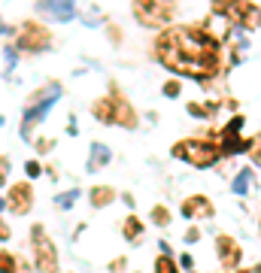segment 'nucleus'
Returning <instances> with one entry per match:
<instances>
[{"instance_id":"f257e3e1","label":"nucleus","mask_w":261,"mask_h":273,"mask_svg":"<svg viewBox=\"0 0 261 273\" xmlns=\"http://www.w3.org/2000/svg\"><path fill=\"white\" fill-rule=\"evenodd\" d=\"M155 58L167 70L198 82L213 79L222 70L219 40H213L204 27H167L155 40Z\"/></svg>"},{"instance_id":"f03ea898","label":"nucleus","mask_w":261,"mask_h":273,"mask_svg":"<svg viewBox=\"0 0 261 273\" xmlns=\"http://www.w3.org/2000/svg\"><path fill=\"white\" fill-rule=\"evenodd\" d=\"M170 155H173V158H179V161H189V164H192V167H198V170H207V167H213V164L222 158L219 143H213L210 137L179 140V143H173Z\"/></svg>"},{"instance_id":"7ed1b4c3","label":"nucleus","mask_w":261,"mask_h":273,"mask_svg":"<svg viewBox=\"0 0 261 273\" xmlns=\"http://www.w3.org/2000/svg\"><path fill=\"white\" fill-rule=\"evenodd\" d=\"M58 100H61V85H58V82H52V85H46L43 91L33 94L30 106L24 109V122H21V137H24V140H30V125L43 122V115H46Z\"/></svg>"},{"instance_id":"20e7f679","label":"nucleus","mask_w":261,"mask_h":273,"mask_svg":"<svg viewBox=\"0 0 261 273\" xmlns=\"http://www.w3.org/2000/svg\"><path fill=\"white\" fill-rule=\"evenodd\" d=\"M30 246H33V264H36V270L55 273V267H58V246L49 240V234H46L43 225H33L30 228Z\"/></svg>"},{"instance_id":"39448f33","label":"nucleus","mask_w":261,"mask_h":273,"mask_svg":"<svg viewBox=\"0 0 261 273\" xmlns=\"http://www.w3.org/2000/svg\"><path fill=\"white\" fill-rule=\"evenodd\" d=\"M176 0H134V15L143 24H164L173 18Z\"/></svg>"},{"instance_id":"423d86ee","label":"nucleus","mask_w":261,"mask_h":273,"mask_svg":"<svg viewBox=\"0 0 261 273\" xmlns=\"http://www.w3.org/2000/svg\"><path fill=\"white\" fill-rule=\"evenodd\" d=\"M6 207H9L12 216H27V213L33 210V188H30V182H15V185H9Z\"/></svg>"},{"instance_id":"0eeeda50","label":"nucleus","mask_w":261,"mask_h":273,"mask_svg":"<svg viewBox=\"0 0 261 273\" xmlns=\"http://www.w3.org/2000/svg\"><path fill=\"white\" fill-rule=\"evenodd\" d=\"M49 43H52V36H49V30H46L43 24H36V21H27V24L21 27L18 46H21L24 52H43V49H49Z\"/></svg>"},{"instance_id":"6e6552de","label":"nucleus","mask_w":261,"mask_h":273,"mask_svg":"<svg viewBox=\"0 0 261 273\" xmlns=\"http://www.w3.org/2000/svg\"><path fill=\"white\" fill-rule=\"evenodd\" d=\"M216 255H219V264H222L225 270H234V267L240 264V258H243V249H240V243H237L234 237L219 234V237H216Z\"/></svg>"},{"instance_id":"1a4fd4ad","label":"nucleus","mask_w":261,"mask_h":273,"mask_svg":"<svg viewBox=\"0 0 261 273\" xmlns=\"http://www.w3.org/2000/svg\"><path fill=\"white\" fill-rule=\"evenodd\" d=\"M179 210H182V216H185V219H213V216H216L213 201H210V198H204V194H192V198H185Z\"/></svg>"},{"instance_id":"9d476101","label":"nucleus","mask_w":261,"mask_h":273,"mask_svg":"<svg viewBox=\"0 0 261 273\" xmlns=\"http://www.w3.org/2000/svg\"><path fill=\"white\" fill-rule=\"evenodd\" d=\"M113 125H122V128H128V131H134L140 122H137V109L125 100V97H119V94H113Z\"/></svg>"},{"instance_id":"9b49d317","label":"nucleus","mask_w":261,"mask_h":273,"mask_svg":"<svg viewBox=\"0 0 261 273\" xmlns=\"http://www.w3.org/2000/svg\"><path fill=\"white\" fill-rule=\"evenodd\" d=\"M219 152H222V155H240V152H249V140H243V137H237V134L222 131Z\"/></svg>"},{"instance_id":"f8f14e48","label":"nucleus","mask_w":261,"mask_h":273,"mask_svg":"<svg viewBox=\"0 0 261 273\" xmlns=\"http://www.w3.org/2000/svg\"><path fill=\"white\" fill-rule=\"evenodd\" d=\"M88 201H91L94 210H103V207H109V204L116 201V188H109V185H94V188L88 191Z\"/></svg>"},{"instance_id":"ddd939ff","label":"nucleus","mask_w":261,"mask_h":273,"mask_svg":"<svg viewBox=\"0 0 261 273\" xmlns=\"http://www.w3.org/2000/svg\"><path fill=\"white\" fill-rule=\"evenodd\" d=\"M91 115H94L100 125H113V94L94 100V103H91Z\"/></svg>"},{"instance_id":"4468645a","label":"nucleus","mask_w":261,"mask_h":273,"mask_svg":"<svg viewBox=\"0 0 261 273\" xmlns=\"http://www.w3.org/2000/svg\"><path fill=\"white\" fill-rule=\"evenodd\" d=\"M109 149L103 146V143H91V158H88V170L94 173V170H103L106 164H109Z\"/></svg>"},{"instance_id":"2eb2a0df","label":"nucleus","mask_w":261,"mask_h":273,"mask_svg":"<svg viewBox=\"0 0 261 273\" xmlns=\"http://www.w3.org/2000/svg\"><path fill=\"white\" fill-rule=\"evenodd\" d=\"M49 12L58 15V21H70L73 18V0H46Z\"/></svg>"},{"instance_id":"dca6fc26","label":"nucleus","mask_w":261,"mask_h":273,"mask_svg":"<svg viewBox=\"0 0 261 273\" xmlns=\"http://www.w3.org/2000/svg\"><path fill=\"white\" fill-rule=\"evenodd\" d=\"M122 234H125V240H131V243H140V237H143V222H140L137 216H128L125 225H122Z\"/></svg>"},{"instance_id":"f3484780","label":"nucleus","mask_w":261,"mask_h":273,"mask_svg":"<svg viewBox=\"0 0 261 273\" xmlns=\"http://www.w3.org/2000/svg\"><path fill=\"white\" fill-rule=\"evenodd\" d=\"M249 185H252V170L246 167V170H240V173L234 176L231 191H234V194H249Z\"/></svg>"},{"instance_id":"a211bd4d","label":"nucleus","mask_w":261,"mask_h":273,"mask_svg":"<svg viewBox=\"0 0 261 273\" xmlns=\"http://www.w3.org/2000/svg\"><path fill=\"white\" fill-rule=\"evenodd\" d=\"M155 273H179V264L170 255H158L155 258Z\"/></svg>"},{"instance_id":"6ab92c4d","label":"nucleus","mask_w":261,"mask_h":273,"mask_svg":"<svg viewBox=\"0 0 261 273\" xmlns=\"http://www.w3.org/2000/svg\"><path fill=\"white\" fill-rule=\"evenodd\" d=\"M18 270V258L9 255L6 249H0V273H15Z\"/></svg>"},{"instance_id":"aec40b11","label":"nucleus","mask_w":261,"mask_h":273,"mask_svg":"<svg viewBox=\"0 0 261 273\" xmlns=\"http://www.w3.org/2000/svg\"><path fill=\"white\" fill-rule=\"evenodd\" d=\"M152 222H155L158 228H167V225H170V210H167V207H161V204H158V207H152Z\"/></svg>"},{"instance_id":"412c9836","label":"nucleus","mask_w":261,"mask_h":273,"mask_svg":"<svg viewBox=\"0 0 261 273\" xmlns=\"http://www.w3.org/2000/svg\"><path fill=\"white\" fill-rule=\"evenodd\" d=\"M189 112H192L195 119H207V115L216 112V103H207V106H201V103H189Z\"/></svg>"},{"instance_id":"4be33fe9","label":"nucleus","mask_w":261,"mask_h":273,"mask_svg":"<svg viewBox=\"0 0 261 273\" xmlns=\"http://www.w3.org/2000/svg\"><path fill=\"white\" fill-rule=\"evenodd\" d=\"M249 158H252V164L261 167V134H255V137L249 140Z\"/></svg>"},{"instance_id":"5701e85b","label":"nucleus","mask_w":261,"mask_h":273,"mask_svg":"<svg viewBox=\"0 0 261 273\" xmlns=\"http://www.w3.org/2000/svg\"><path fill=\"white\" fill-rule=\"evenodd\" d=\"M164 97H179L182 94V85H179V79H170V82H164Z\"/></svg>"},{"instance_id":"b1692460","label":"nucleus","mask_w":261,"mask_h":273,"mask_svg":"<svg viewBox=\"0 0 261 273\" xmlns=\"http://www.w3.org/2000/svg\"><path fill=\"white\" fill-rule=\"evenodd\" d=\"M24 173H27V176H30V179H36V176H40V173H43V164H40V161H33V158H30V161H27V164H24Z\"/></svg>"},{"instance_id":"393cba45","label":"nucleus","mask_w":261,"mask_h":273,"mask_svg":"<svg viewBox=\"0 0 261 273\" xmlns=\"http://www.w3.org/2000/svg\"><path fill=\"white\" fill-rule=\"evenodd\" d=\"M76 194H79V191H67V194H61V198H55V204H58L61 210H67V207H73V201H76Z\"/></svg>"},{"instance_id":"a878e982","label":"nucleus","mask_w":261,"mask_h":273,"mask_svg":"<svg viewBox=\"0 0 261 273\" xmlns=\"http://www.w3.org/2000/svg\"><path fill=\"white\" fill-rule=\"evenodd\" d=\"M240 128H243V115H234V119H231V122H228L222 131H228V134H237Z\"/></svg>"},{"instance_id":"bb28decb","label":"nucleus","mask_w":261,"mask_h":273,"mask_svg":"<svg viewBox=\"0 0 261 273\" xmlns=\"http://www.w3.org/2000/svg\"><path fill=\"white\" fill-rule=\"evenodd\" d=\"M234 3H243V0H213V6H216L219 12H228V9H234Z\"/></svg>"},{"instance_id":"cd10ccee","label":"nucleus","mask_w":261,"mask_h":273,"mask_svg":"<svg viewBox=\"0 0 261 273\" xmlns=\"http://www.w3.org/2000/svg\"><path fill=\"white\" fill-rule=\"evenodd\" d=\"M3 240H12V231H9V225L0 219V243H3Z\"/></svg>"},{"instance_id":"c85d7f7f","label":"nucleus","mask_w":261,"mask_h":273,"mask_svg":"<svg viewBox=\"0 0 261 273\" xmlns=\"http://www.w3.org/2000/svg\"><path fill=\"white\" fill-rule=\"evenodd\" d=\"M201 240V231L198 228H189V234H185V243H198Z\"/></svg>"},{"instance_id":"c756f323","label":"nucleus","mask_w":261,"mask_h":273,"mask_svg":"<svg viewBox=\"0 0 261 273\" xmlns=\"http://www.w3.org/2000/svg\"><path fill=\"white\" fill-rule=\"evenodd\" d=\"M125 264H128L125 258H116V261L109 264V270H113V273H122V270H125Z\"/></svg>"},{"instance_id":"7c9ffc66","label":"nucleus","mask_w":261,"mask_h":273,"mask_svg":"<svg viewBox=\"0 0 261 273\" xmlns=\"http://www.w3.org/2000/svg\"><path fill=\"white\" fill-rule=\"evenodd\" d=\"M36 149H40V152H49V149H52V140H49V137L36 140Z\"/></svg>"},{"instance_id":"2f4dec72","label":"nucleus","mask_w":261,"mask_h":273,"mask_svg":"<svg viewBox=\"0 0 261 273\" xmlns=\"http://www.w3.org/2000/svg\"><path fill=\"white\" fill-rule=\"evenodd\" d=\"M179 267H185V270H192V267H195V261H192V255H179Z\"/></svg>"},{"instance_id":"473e14b6","label":"nucleus","mask_w":261,"mask_h":273,"mask_svg":"<svg viewBox=\"0 0 261 273\" xmlns=\"http://www.w3.org/2000/svg\"><path fill=\"white\" fill-rule=\"evenodd\" d=\"M6 167H9V158H6V155H0V170H6Z\"/></svg>"},{"instance_id":"72a5a7b5","label":"nucleus","mask_w":261,"mask_h":273,"mask_svg":"<svg viewBox=\"0 0 261 273\" xmlns=\"http://www.w3.org/2000/svg\"><path fill=\"white\" fill-rule=\"evenodd\" d=\"M3 185H6V176H3V170H0V188H3Z\"/></svg>"},{"instance_id":"f704fd0d","label":"nucleus","mask_w":261,"mask_h":273,"mask_svg":"<svg viewBox=\"0 0 261 273\" xmlns=\"http://www.w3.org/2000/svg\"><path fill=\"white\" fill-rule=\"evenodd\" d=\"M0 210H6V198H0Z\"/></svg>"},{"instance_id":"c9c22d12","label":"nucleus","mask_w":261,"mask_h":273,"mask_svg":"<svg viewBox=\"0 0 261 273\" xmlns=\"http://www.w3.org/2000/svg\"><path fill=\"white\" fill-rule=\"evenodd\" d=\"M249 273H261V264H258V267H255V270H249Z\"/></svg>"},{"instance_id":"e433bc0d","label":"nucleus","mask_w":261,"mask_h":273,"mask_svg":"<svg viewBox=\"0 0 261 273\" xmlns=\"http://www.w3.org/2000/svg\"><path fill=\"white\" fill-rule=\"evenodd\" d=\"M0 125H3V115H0Z\"/></svg>"},{"instance_id":"4c0bfd02","label":"nucleus","mask_w":261,"mask_h":273,"mask_svg":"<svg viewBox=\"0 0 261 273\" xmlns=\"http://www.w3.org/2000/svg\"><path fill=\"white\" fill-rule=\"evenodd\" d=\"M240 273H249V270H240Z\"/></svg>"}]
</instances>
